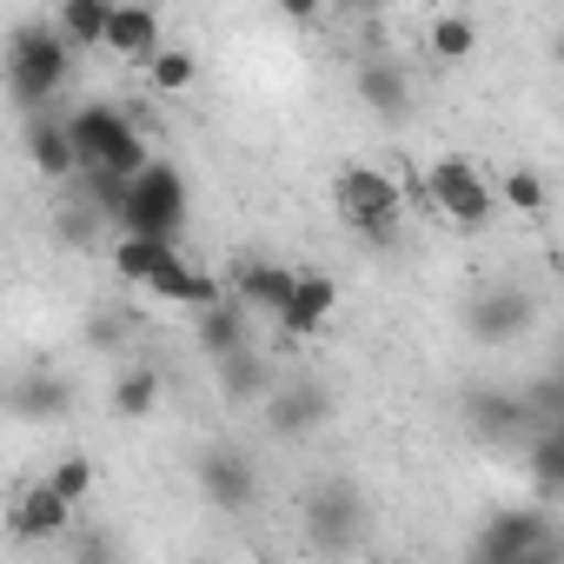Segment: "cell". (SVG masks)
I'll list each match as a JSON object with an SVG mask.
<instances>
[{
  "label": "cell",
  "instance_id": "7402d4cb",
  "mask_svg": "<svg viewBox=\"0 0 564 564\" xmlns=\"http://www.w3.org/2000/svg\"><path fill=\"white\" fill-rule=\"evenodd\" d=\"M425 54H432V61H445V67L471 61V54H478V21H471V14H458V8L432 14V28H425Z\"/></svg>",
  "mask_w": 564,
  "mask_h": 564
},
{
  "label": "cell",
  "instance_id": "f1b7e54d",
  "mask_svg": "<svg viewBox=\"0 0 564 564\" xmlns=\"http://www.w3.org/2000/svg\"><path fill=\"white\" fill-rule=\"evenodd\" d=\"M286 21H300V28H306V21H319V8H313V0H286Z\"/></svg>",
  "mask_w": 564,
  "mask_h": 564
},
{
  "label": "cell",
  "instance_id": "9c48e42d",
  "mask_svg": "<svg viewBox=\"0 0 564 564\" xmlns=\"http://www.w3.org/2000/svg\"><path fill=\"white\" fill-rule=\"evenodd\" d=\"M531 319H538V306H531L524 286H485V293L465 306V333H471L478 346H511Z\"/></svg>",
  "mask_w": 564,
  "mask_h": 564
},
{
  "label": "cell",
  "instance_id": "4dcf8cb0",
  "mask_svg": "<svg viewBox=\"0 0 564 564\" xmlns=\"http://www.w3.org/2000/svg\"><path fill=\"white\" fill-rule=\"evenodd\" d=\"M524 564H557V551H538V557H524Z\"/></svg>",
  "mask_w": 564,
  "mask_h": 564
},
{
  "label": "cell",
  "instance_id": "ffe728a7",
  "mask_svg": "<svg viewBox=\"0 0 564 564\" xmlns=\"http://www.w3.org/2000/svg\"><path fill=\"white\" fill-rule=\"evenodd\" d=\"M160 372L153 366H127L120 379H113V392H107V405H113V419H127V425H140V419H153L160 412Z\"/></svg>",
  "mask_w": 564,
  "mask_h": 564
},
{
  "label": "cell",
  "instance_id": "44dd1931",
  "mask_svg": "<svg viewBox=\"0 0 564 564\" xmlns=\"http://www.w3.org/2000/svg\"><path fill=\"white\" fill-rule=\"evenodd\" d=\"M173 259H180V246H166V239H127L120 232V246H113V272L127 279V286H153Z\"/></svg>",
  "mask_w": 564,
  "mask_h": 564
},
{
  "label": "cell",
  "instance_id": "4316f807",
  "mask_svg": "<svg viewBox=\"0 0 564 564\" xmlns=\"http://www.w3.org/2000/svg\"><path fill=\"white\" fill-rule=\"evenodd\" d=\"M498 206H511V213H524V219H538V213L551 206V193H544V180H538L531 166H511V173L498 180Z\"/></svg>",
  "mask_w": 564,
  "mask_h": 564
},
{
  "label": "cell",
  "instance_id": "9a60e30c",
  "mask_svg": "<svg viewBox=\"0 0 564 564\" xmlns=\"http://www.w3.org/2000/svg\"><path fill=\"white\" fill-rule=\"evenodd\" d=\"M133 120H127V107H80V113H67V133H74V153H80V173H94L100 160H107V147L127 133Z\"/></svg>",
  "mask_w": 564,
  "mask_h": 564
},
{
  "label": "cell",
  "instance_id": "4fadbf2b",
  "mask_svg": "<svg viewBox=\"0 0 564 564\" xmlns=\"http://www.w3.org/2000/svg\"><path fill=\"white\" fill-rule=\"evenodd\" d=\"M61 531H74V505L41 478V485H28L21 498H14V538L21 544H47V538H61Z\"/></svg>",
  "mask_w": 564,
  "mask_h": 564
},
{
  "label": "cell",
  "instance_id": "7a4b0ae2",
  "mask_svg": "<svg viewBox=\"0 0 564 564\" xmlns=\"http://www.w3.org/2000/svg\"><path fill=\"white\" fill-rule=\"evenodd\" d=\"M333 213H339L346 232L386 246V239L399 232V219H405V193H399V180H392L386 166H339V180H333Z\"/></svg>",
  "mask_w": 564,
  "mask_h": 564
},
{
  "label": "cell",
  "instance_id": "f546056e",
  "mask_svg": "<svg viewBox=\"0 0 564 564\" xmlns=\"http://www.w3.org/2000/svg\"><path fill=\"white\" fill-rule=\"evenodd\" d=\"M551 61H557V67H564V34H557V41H551Z\"/></svg>",
  "mask_w": 564,
  "mask_h": 564
},
{
  "label": "cell",
  "instance_id": "83f0119b",
  "mask_svg": "<svg viewBox=\"0 0 564 564\" xmlns=\"http://www.w3.org/2000/svg\"><path fill=\"white\" fill-rule=\"evenodd\" d=\"M14 412L21 419H54V412H67V386L61 379H28V386H14Z\"/></svg>",
  "mask_w": 564,
  "mask_h": 564
},
{
  "label": "cell",
  "instance_id": "d4e9b609",
  "mask_svg": "<svg viewBox=\"0 0 564 564\" xmlns=\"http://www.w3.org/2000/svg\"><path fill=\"white\" fill-rule=\"evenodd\" d=\"M47 485H54V491H61V498H67V505L80 511V505L94 498V485H100V471H94V458H87V452H61V458L47 465Z\"/></svg>",
  "mask_w": 564,
  "mask_h": 564
},
{
  "label": "cell",
  "instance_id": "836d02e7",
  "mask_svg": "<svg viewBox=\"0 0 564 564\" xmlns=\"http://www.w3.org/2000/svg\"><path fill=\"white\" fill-rule=\"evenodd\" d=\"M199 564H213V557H199Z\"/></svg>",
  "mask_w": 564,
  "mask_h": 564
},
{
  "label": "cell",
  "instance_id": "52a82bcc",
  "mask_svg": "<svg viewBox=\"0 0 564 564\" xmlns=\"http://www.w3.org/2000/svg\"><path fill=\"white\" fill-rule=\"evenodd\" d=\"M300 265H286V259H239V272H232V300L252 313V319H286V306H293V293H300Z\"/></svg>",
  "mask_w": 564,
  "mask_h": 564
},
{
  "label": "cell",
  "instance_id": "277c9868",
  "mask_svg": "<svg viewBox=\"0 0 564 564\" xmlns=\"http://www.w3.org/2000/svg\"><path fill=\"white\" fill-rule=\"evenodd\" d=\"M425 193H432V206H438L452 226H465V232H478V226H491V219H498V186H491V180L478 173V160H465V153L432 160Z\"/></svg>",
  "mask_w": 564,
  "mask_h": 564
},
{
  "label": "cell",
  "instance_id": "d6a6232c",
  "mask_svg": "<svg viewBox=\"0 0 564 564\" xmlns=\"http://www.w3.org/2000/svg\"><path fill=\"white\" fill-rule=\"evenodd\" d=\"M557 379H564V352H557Z\"/></svg>",
  "mask_w": 564,
  "mask_h": 564
},
{
  "label": "cell",
  "instance_id": "6da1fadb",
  "mask_svg": "<svg viewBox=\"0 0 564 564\" xmlns=\"http://www.w3.org/2000/svg\"><path fill=\"white\" fill-rule=\"evenodd\" d=\"M186 213H193V193H186V173L173 160H153L113 206V219L127 226V239H166L180 246L186 232Z\"/></svg>",
  "mask_w": 564,
  "mask_h": 564
},
{
  "label": "cell",
  "instance_id": "1f68e13d",
  "mask_svg": "<svg viewBox=\"0 0 564 564\" xmlns=\"http://www.w3.org/2000/svg\"><path fill=\"white\" fill-rule=\"evenodd\" d=\"M379 564H405V557H379Z\"/></svg>",
  "mask_w": 564,
  "mask_h": 564
},
{
  "label": "cell",
  "instance_id": "603a6c76",
  "mask_svg": "<svg viewBox=\"0 0 564 564\" xmlns=\"http://www.w3.org/2000/svg\"><path fill=\"white\" fill-rule=\"evenodd\" d=\"M213 372H219V392H226L232 405H265V399L279 392L272 366H265V359H252V352H239V359H226V366H213Z\"/></svg>",
  "mask_w": 564,
  "mask_h": 564
},
{
  "label": "cell",
  "instance_id": "ba28073f",
  "mask_svg": "<svg viewBox=\"0 0 564 564\" xmlns=\"http://www.w3.org/2000/svg\"><path fill=\"white\" fill-rule=\"evenodd\" d=\"M193 478H199V498L213 511H246L259 498V471H252V458L239 445H206L199 465H193Z\"/></svg>",
  "mask_w": 564,
  "mask_h": 564
},
{
  "label": "cell",
  "instance_id": "5b68a950",
  "mask_svg": "<svg viewBox=\"0 0 564 564\" xmlns=\"http://www.w3.org/2000/svg\"><path fill=\"white\" fill-rule=\"evenodd\" d=\"M359 531H366V498H359V485H352V478H319V485L306 491V538H313V551L339 557V551L359 544Z\"/></svg>",
  "mask_w": 564,
  "mask_h": 564
},
{
  "label": "cell",
  "instance_id": "7c38bea8",
  "mask_svg": "<svg viewBox=\"0 0 564 564\" xmlns=\"http://www.w3.org/2000/svg\"><path fill=\"white\" fill-rule=\"evenodd\" d=\"M465 419H471V438H485V445H505V438H518V432L538 425L531 405H524V392H491V386L465 399Z\"/></svg>",
  "mask_w": 564,
  "mask_h": 564
},
{
  "label": "cell",
  "instance_id": "484cf974",
  "mask_svg": "<svg viewBox=\"0 0 564 564\" xmlns=\"http://www.w3.org/2000/svg\"><path fill=\"white\" fill-rule=\"evenodd\" d=\"M193 80H199V61H193L186 47H166V54L147 61V87H153V94H186Z\"/></svg>",
  "mask_w": 564,
  "mask_h": 564
},
{
  "label": "cell",
  "instance_id": "2e32d148",
  "mask_svg": "<svg viewBox=\"0 0 564 564\" xmlns=\"http://www.w3.org/2000/svg\"><path fill=\"white\" fill-rule=\"evenodd\" d=\"M107 54H127V61H153V54H166V47H160V14L140 8V0H113Z\"/></svg>",
  "mask_w": 564,
  "mask_h": 564
},
{
  "label": "cell",
  "instance_id": "e0dca14e",
  "mask_svg": "<svg viewBox=\"0 0 564 564\" xmlns=\"http://www.w3.org/2000/svg\"><path fill=\"white\" fill-rule=\"evenodd\" d=\"M28 153H34V173H41V180H74V173H80V153H74L67 120L34 113V120H28Z\"/></svg>",
  "mask_w": 564,
  "mask_h": 564
},
{
  "label": "cell",
  "instance_id": "30bf717a",
  "mask_svg": "<svg viewBox=\"0 0 564 564\" xmlns=\"http://www.w3.org/2000/svg\"><path fill=\"white\" fill-rule=\"evenodd\" d=\"M333 419V392L319 386V379H286L272 399H265V432L272 438H306V432H319Z\"/></svg>",
  "mask_w": 564,
  "mask_h": 564
},
{
  "label": "cell",
  "instance_id": "cb8c5ba5",
  "mask_svg": "<svg viewBox=\"0 0 564 564\" xmlns=\"http://www.w3.org/2000/svg\"><path fill=\"white\" fill-rule=\"evenodd\" d=\"M524 465H531L538 498H564V419H557V425H544V432H531Z\"/></svg>",
  "mask_w": 564,
  "mask_h": 564
},
{
  "label": "cell",
  "instance_id": "8992f818",
  "mask_svg": "<svg viewBox=\"0 0 564 564\" xmlns=\"http://www.w3.org/2000/svg\"><path fill=\"white\" fill-rule=\"evenodd\" d=\"M538 551H551V518L538 505H498L478 524V564H524Z\"/></svg>",
  "mask_w": 564,
  "mask_h": 564
},
{
  "label": "cell",
  "instance_id": "8fae6325",
  "mask_svg": "<svg viewBox=\"0 0 564 564\" xmlns=\"http://www.w3.org/2000/svg\"><path fill=\"white\" fill-rule=\"evenodd\" d=\"M352 87H359V100H366L386 127H399V120L412 113V74H405L392 54H366L359 74H352Z\"/></svg>",
  "mask_w": 564,
  "mask_h": 564
},
{
  "label": "cell",
  "instance_id": "d6986e66",
  "mask_svg": "<svg viewBox=\"0 0 564 564\" xmlns=\"http://www.w3.org/2000/svg\"><path fill=\"white\" fill-rule=\"evenodd\" d=\"M107 28H113V0H61V8H54V34L74 54L107 47Z\"/></svg>",
  "mask_w": 564,
  "mask_h": 564
},
{
  "label": "cell",
  "instance_id": "ac0fdd59",
  "mask_svg": "<svg viewBox=\"0 0 564 564\" xmlns=\"http://www.w3.org/2000/svg\"><path fill=\"white\" fill-rule=\"evenodd\" d=\"M246 319H252V313H246L239 300H226V306H213V313L193 319V346H199L213 366H226V359L246 352Z\"/></svg>",
  "mask_w": 564,
  "mask_h": 564
},
{
  "label": "cell",
  "instance_id": "3957f363",
  "mask_svg": "<svg viewBox=\"0 0 564 564\" xmlns=\"http://www.w3.org/2000/svg\"><path fill=\"white\" fill-rule=\"evenodd\" d=\"M67 74H74V47L54 34V21L47 28H21L8 41V94L21 107H47L67 87Z\"/></svg>",
  "mask_w": 564,
  "mask_h": 564
},
{
  "label": "cell",
  "instance_id": "5bb4252c",
  "mask_svg": "<svg viewBox=\"0 0 564 564\" xmlns=\"http://www.w3.org/2000/svg\"><path fill=\"white\" fill-rule=\"evenodd\" d=\"M333 313H339V286H333L326 272H306L293 306H286V319H279V333H286V339H319Z\"/></svg>",
  "mask_w": 564,
  "mask_h": 564
}]
</instances>
